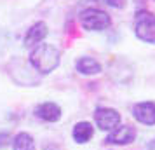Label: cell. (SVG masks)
<instances>
[{"mask_svg":"<svg viewBox=\"0 0 155 150\" xmlns=\"http://www.w3.org/2000/svg\"><path fill=\"white\" fill-rule=\"evenodd\" d=\"M33 114L37 119H40L44 122H58L61 119V107L54 101H44L35 107Z\"/></svg>","mask_w":155,"mask_h":150,"instance_id":"8","label":"cell"},{"mask_svg":"<svg viewBox=\"0 0 155 150\" xmlns=\"http://www.w3.org/2000/svg\"><path fill=\"white\" fill-rule=\"evenodd\" d=\"M134 35L145 44H155V14L150 11H138L134 16Z\"/></svg>","mask_w":155,"mask_h":150,"instance_id":"3","label":"cell"},{"mask_svg":"<svg viewBox=\"0 0 155 150\" xmlns=\"http://www.w3.org/2000/svg\"><path fill=\"white\" fill-rule=\"evenodd\" d=\"M49 35V28H47V23L44 21H35L23 37V45L26 49H33L35 45L42 44L45 40V37Z\"/></svg>","mask_w":155,"mask_h":150,"instance_id":"5","label":"cell"},{"mask_svg":"<svg viewBox=\"0 0 155 150\" xmlns=\"http://www.w3.org/2000/svg\"><path fill=\"white\" fill-rule=\"evenodd\" d=\"M136 136H138L136 128L131 124H124V126H117L113 131H110L105 142L110 145H129L136 140Z\"/></svg>","mask_w":155,"mask_h":150,"instance_id":"6","label":"cell"},{"mask_svg":"<svg viewBox=\"0 0 155 150\" xmlns=\"http://www.w3.org/2000/svg\"><path fill=\"white\" fill-rule=\"evenodd\" d=\"M71 136H73V140H75L78 145H84V143L92 140V136H94V126L87 121H80L73 126Z\"/></svg>","mask_w":155,"mask_h":150,"instance_id":"10","label":"cell"},{"mask_svg":"<svg viewBox=\"0 0 155 150\" xmlns=\"http://www.w3.org/2000/svg\"><path fill=\"white\" fill-rule=\"evenodd\" d=\"M9 140H11L9 138V133H0V147H5L9 143Z\"/></svg>","mask_w":155,"mask_h":150,"instance_id":"13","label":"cell"},{"mask_svg":"<svg viewBox=\"0 0 155 150\" xmlns=\"http://www.w3.org/2000/svg\"><path fill=\"white\" fill-rule=\"evenodd\" d=\"M133 117L143 126H155V101H140L133 107Z\"/></svg>","mask_w":155,"mask_h":150,"instance_id":"7","label":"cell"},{"mask_svg":"<svg viewBox=\"0 0 155 150\" xmlns=\"http://www.w3.org/2000/svg\"><path fill=\"white\" fill-rule=\"evenodd\" d=\"M153 2H155V0H153Z\"/></svg>","mask_w":155,"mask_h":150,"instance_id":"14","label":"cell"},{"mask_svg":"<svg viewBox=\"0 0 155 150\" xmlns=\"http://www.w3.org/2000/svg\"><path fill=\"white\" fill-rule=\"evenodd\" d=\"M78 23L85 32H105L112 26V16L99 7H84L78 12Z\"/></svg>","mask_w":155,"mask_h":150,"instance_id":"2","label":"cell"},{"mask_svg":"<svg viewBox=\"0 0 155 150\" xmlns=\"http://www.w3.org/2000/svg\"><path fill=\"white\" fill-rule=\"evenodd\" d=\"M11 145H12V150H37L35 142L28 133H18L11 140Z\"/></svg>","mask_w":155,"mask_h":150,"instance_id":"11","label":"cell"},{"mask_svg":"<svg viewBox=\"0 0 155 150\" xmlns=\"http://www.w3.org/2000/svg\"><path fill=\"white\" fill-rule=\"evenodd\" d=\"M75 70L80 73V75H87V77H91V75H98L101 73V63H99L98 59H94L92 56H80L77 59V63H75Z\"/></svg>","mask_w":155,"mask_h":150,"instance_id":"9","label":"cell"},{"mask_svg":"<svg viewBox=\"0 0 155 150\" xmlns=\"http://www.w3.org/2000/svg\"><path fill=\"white\" fill-rule=\"evenodd\" d=\"M94 122L101 131H113L117 126H120V114L115 108L99 107L94 112Z\"/></svg>","mask_w":155,"mask_h":150,"instance_id":"4","label":"cell"},{"mask_svg":"<svg viewBox=\"0 0 155 150\" xmlns=\"http://www.w3.org/2000/svg\"><path fill=\"white\" fill-rule=\"evenodd\" d=\"M30 65L42 75H49L61 63V51L52 44H38L30 51Z\"/></svg>","mask_w":155,"mask_h":150,"instance_id":"1","label":"cell"},{"mask_svg":"<svg viewBox=\"0 0 155 150\" xmlns=\"http://www.w3.org/2000/svg\"><path fill=\"white\" fill-rule=\"evenodd\" d=\"M108 7H113V9H124L127 5V0H103Z\"/></svg>","mask_w":155,"mask_h":150,"instance_id":"12","label":"cell"}]
</instances>
